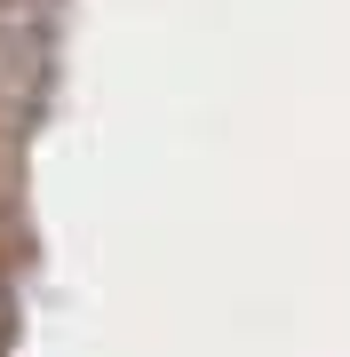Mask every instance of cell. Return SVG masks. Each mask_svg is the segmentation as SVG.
Listing matches in <instances>:
<instances>
[]
</instances>
